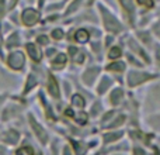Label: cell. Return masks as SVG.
I'll return each instance as SVG.
<instances>
[{"instance_id":"obj_1","label":"cell","mask_w":160,"mask_h":155,"mask_svg":"<svg viewBox=\"0 0 160 155\" xmlns=\"http://www.w3.org/2000/svg\"><path fill=\"white\" fill-rule=\"evenodd\" d=\"M101 13H102V17H104V25L108 31H111V33H119V31L122 30V27L118 23V20H117L114 16H111L105 8L101 7Z\"/></svg>"},{"instance_id":"obj_2","label":"cell","mask_w":160,"mask_h":155,"mask_svg":"<svg viewBox=\"0 0 160 155\" xmlns=\"http://www.w3.org/2000/svg\"><path fill=\"white\" fill-rule=\"evenodd\" d=\"M7 62H8V67H10V68L18 71V69H21V68L24 67L25 59H24V55H22V52H20V51H16V52H11L10 55H8Z\"/></svg>"},{"instance_id":"obj_3","label":"cell","mask_w":160,"mask_h":155,"mask_svg":"<svg viewBox=\"0 0 160 155\" xmlns=\"http://www.w3.org/2000/svg\"><path fill=\"white\" fill-rule=\"evenodd\" d=\"M39 20V13L37 10H32V8H25L22 11V23L25 25H34L37 24Z\"/></svg>"},{"instance_id":"obj_4","label":"cell","mask_w":160,"mask_h":155,"mask_svg":"<svg viewBox=\"0 0 160 155\" xmlns=\"http://www.w3.org/2000/svg\"><path fill=\"white\" fill-rule=\"evenodd\" d=\"M150 78H153V76L149 75V73L131 72L129 75H128V85H129V86H136V85H139V83L145 82V80L150 79Z\"/></svg>"},{"instance_id":"obj_5","label":"cell","mask_w":160,"mask_h":155,"mask_svg":"<svg viewBox=\"0 0 160 155\" xmlns=\"http://www.w3.org/2000/svg\"><path fill=\"white\" fill-rule=\"evenodd\" d=\"M30 124H31V127H32V131L35 133V136L38 137L39 141H41L42 144L48 142V134H47V131H45L44 128H42L41 126H39L38 123H37L35 120L32 119V117H30Z\"/></svg>"},{"instance_id":"obj_6","label":"cell","mask_w":160,"mask_h":155,"mask_svg":"<svg viewBox=\"0 0 160 155\" xmlns=\"http://www.w3.org/2000/svg\"><path fill=\"white\" fill-rule=\"evenodd\" d=\"M27 51H28V54H30V56H31V59H32V61H35V62L41 61L42 52L39 51V48L37 47L35 44H28L27 45Z\"/></svg>"},{"instance_id":"obj_7","label":"cell","mask_w":160,"mask_h":155,"mask_svg":"<svg viewBox=\"0 0 160 155\" xmlns=\"http://www.w3.org/2000/svg\"><path fill=\"white\" fill-rule=\"evenodd\" d=\"M98 72H100L98 68H90V69L86 71L84 75H83V80H84L86 85H91L94 82V79H96V76L98 75Z\"/></svg>"},{"instance_id":"obj_8","label":"cell","mask_w":160,"mask_h":155,"mask_svg":"<svg viewBox=\"0 0 160 155\" xmlns=\"http://www.w3.org/2000/svg\"><path fill=\"white\" fill-rule=\"evenodd\" d=\"M69 52H70V55H72V58H73V62H76V64H82V62L84 61V54H83L82 51H79L78 48L70 47Z\"/></svg>"},{"instance_id":"obj_9","label":"cell","mask_w":160,"mask_h":155,"mask_svg":"<svg viewBox=\"0 0 160 155\" xmlns=\"http://www.w3.org/2000/svg\"><path fill=\"white\" fill-rule=\"evenodd\" d=\"M49 92H51V94H52L55 99H58V97H59V86H58V82H56V79L52 75L49 76Z\"/></svg>"},{"instance_id":"obj_10","label":"cell","mask_w":160,"mask_h":155,"mask_svg":"<svg viewBox=\"0 0 160 155\" xmlns=\"http://www.w3.org/2000/svg\"><path fill=\"white\" fill-rule=\"evenodd\" d=\"M65 64H66V55H65V54H59V55L53 59L52 67L56 68V69H59V68H62Z\"/></svg>"},{"instance_id":"obj_11","label":"cell","mask_w":160,"mask_h":155,"mask_svg":"<svg viewBox=\"0 0 160 155\" xmlns=\"http://www.w3.org/2000/svg\"><path fill=\"white\" fill-rule=\"evenodd\" d=\"M18 138H20V136L16 130H10L6 134V141H7L8 144H16V142L18 141Z\"/></svg>"},{"instance_id":"obj_12","label":"cell","mask_w":160,"mask_h":155,"mask_svg":"<svg viewBox=\"0 0 160 155\" xmlns=\"http://www.w3.org/2000/svg\"><path fill=\"white\" fill-rule=\"evenodd\" d=\"M75 38H76V41H79V42H87L88 41V33L86 30H78L76 31V34H75Z\"/></svg>"},{"instance_id":"obj_13","label":"cell","mask_w":160,"mask_h":155,"mask_svg":"<svg viewBox=\"0 0 160 155\" xmlns=\"http://www.w3.org/2000/svg\"><path fill=\"white\" fill-rule=\"evenodd\" d=\"M122 89H115V90L111 93V103L112 104H118L119 102H121V99H122Z\"/></svg>"},{"instance_id":"obj_14","label":"cell","mask_w":160,"mask_h":155,"mask_svg":"<svg viewBox=\"0 0 160 155\" xmlns=\"http://www.w3.org/2000/svg\"><path fill=\"white\" fill-rule=\"evenodd\" d=\"M72 104L75 106V107H79V109L84 107V99H83L80 94H75V96L72 97Z\"/></svg>"},{"instance_id":"obj_15","label":"cell","mask_w":160,"mask_h":155,"mask_svg":"<svg viewBox=\"0 0 160 155\" xmlns=\"http://www.w3.org/2000/svg\"><path fill=\"white\" fill-rule=\"evenodd\" d=\"M129 45H131V48H132V50H135V51H136V54H138V55H141L142 58L145 59V61H149V58H148V55L143 52V50H142L141 47H138V45H136L133 41H129Z\"/></svg>"},{"instance_id":"obj_16","label":"cell","mask_w":160,"mask_h":155,"mask_svg":"<svg viewBox=\"0 0 160 155\" xmlns=\"http://www.w3.org/2000/svg\"><path fill=\"white\" fill-rule=\"evenodd\" d=\"M119 2H121L122 7H124L125 10L128 11V13H129V14H132V13H133L135 7H133V2H132V0H119Z\"/></svg>"},{"instance_id":"obj_17","label":"cell","mask_w":160,"mask_h":155,"mask_svg":"<svg viewBox=\"0 0 160 155\" xmlns=\"http://www.w3.org/2000/svg\"><path fill=\"white\" fill-rule=\"evenodd\" d=\"M20 44V40H18V34L14 33L13 35L8 37V41H7V47L11 48V47H17Z\"/></svg>"},{"instance_id":"obj_18","label":"cell","mask_w":160,"mask_h":155,"mask_svg":"<svg viewBox=\"0 0 160 155\" xmlns=\"http://www.w3.org/2000/svg\"><path fill=\"white\" fill-rule=\"evenodd\" d=\"M72 142H73V148H75L76 155H84L86 154V147L82 144V142H78V141H72Z\"/></svg>"},{"instance_id":"obj_19","label":"cell","mask_w":160,"mask_h":155,"mask_svg":"<svg viewBox=\"0 0 160 155\" xmlns=\"http://www.w3.org/2000/svg\"><path fill=\"white\" fill-rule=\"evenodd\" d=\"M122 137V133L119 131V133H111V134H105L104 136V141L105 142H111V141H115V140L121 138Z\"/></svg>"},{"instance_id":"obj_20","label":"cell","mask_w":160,"mask_h":155,"mask_svg":"<svg viewBox=\"0 0 160 155\" xmlns=\"http://www.w3.org/2000/svg\"><path fill=\"white\" fill-rule=\"evenodd\" d=\"M107 69L108 71H118V72H121V71L125 69V65H124V62H114V64L108 65Z\"/></svg>"},{"instance_id":"obj_21","label":"cell","mask_w":160,"mask_h":155,"mask_svg":"<svg viewBox=\"0 0 160 155\" xmlns=\"http://www.w3.org/2000/svg\"><path fill=\"white\" fill-rule=\"evenodd\" d=\"M111 85V80L108 79V78H104V79L101 80V83H100V86H98V93L101 94V93H104L105 90L108 89V86Z\"/></svg>"},{"instance_id":"obj_22","label":"cell","mask_w":160,"mask_h":155,"mask_svg":"<svg viewBox=\"0 0 160 155\" xmlns=\"http://www.w3.org/2000/svg\"><path fill=\"white\" fill-rule=\"evenodd\" d=\"M35 83H37V79H35V76L34 75H30L28 76V80H27V85H25V93H27V92H30L31 89L34 88V86H35Z\"/></svg>"},{"instance_id":"obj_23","label":"cell","mask_w":160,"mask_h":155,"mask_svg":"<svg viewBox=\"0 0 160 155\" xmlns=\"http://www.w3.org/2000/svg\"><path fill=\"white\" fill-rule=\"evenodd\" d=\"M121 48H118V47H114V48H111V51L108 52V58H111V59H115V58H119L121 56Z\"/></svg>"},{"instance_id":"obj_24","label":"cell","mask_w":160,"mask_h":155,"mask_svg":"<svg viewBox=\"0 0 160 155\" xmlns=\"http://www.w3.org/2000/svg\"><path fill=\"white\" fill-rule=\"evenodd\" d=\"M124 120H125V116H118L115 119V121L114 123H110V124L107 126L108 128H114V127H118V126H121L122 123H124Z\"/></svg>"},{"instance_id":"obj_25","label":"cell","mask_w":160,"mask_h":155,"mask_svg":"<svg viewBox=\"0 0 160 155\" xmlns=\"http://www.w3.org/2000/svg\"><path fill=\"white\" fill-rule=\"evenodd\" d=\"M17 155H34V151L31 147H22L17 151Z\"/></svg>"},{"instance_id":"obj_26","label":"cell","mask_w":160,"mask_h":155,"mask_svg":"<svg viewBox=\"0 0 160 155\" xmlns=\"http://www.w3.org/2000/svg\"><path fill=\"white\" fill-rule=\"evenodd\" d=\"M80 3H82V0H75V2H73L72 4L69 6V8L66 10V13H65V14H70V13H73V11H75L76 8H78L79 6H80Z\"/></svg>"},{"instance_id":"obj_27","label":"cell","mask_w":160,"mask_h":155,"mask_svg":"<svg viewBox=\"0 0 160 155\" xmlns=\"http://www.w3.org/2000/svg\"><path fill=\"white\" fill-rule=\"evenodd\" d=\"M76 121H78L79 124H86V123H87V114L86 113L76 114Z\"/></svg>"},{"instance_id":"obj_28","label":"cell","mask_w":160,"mask_h":155,"mask_svg":"<svg viewBox=\"0 0 160 155\" xmlns=\"http://www.w3.org/2000/svg\"><path fill=\"white\" fill-rule=\"evenodd\" d=\"M52 38L53 40H61L63 38V31L61 30V28H56V30L52 31Z\"/></svg>"},{"instance_id":"obj_29","label":"cell","mask_w":160,"mask_h":155,"mask_svg":"<svg viewBox=\"0 0 160 155\" xmlns=\"http://www.w3.org/2000/svg\"><path fill=\"white\" fill-rule=\"evenodd\" d=\"M138 3L139 4H142V6H146V7H152L153 6L152 0H138Z\"/></svg>"},{"instance_id":"obj_30","label":"cell","mask_w":160,"mask_h":155,"mask_svg":"<svg viewBox=\"0 0 160 155\" xmlns=\"http://www.w3.org/2000/svg\"><path fill=\"white\" fill-rule=\"evenodd\" d=\"M38 42H39V44H42V45H47V44H48V37L39 35V37H38Z\"/></svg>"},{"instance_id":"obj_31","label":"cell","mask_w":160,"mask_h":155,"mask_svg":"<svg viewBox=\"0 0 160 155\" xmlns=\"http://www.w3.org/2000/svg\"><path fill=\"white\" fill-rule=\"evenodd\" d=\"M4 2H6V0H0V17H3V14H4V10H6Z\"/></svg>"},{"instance_id":"obj_32","label":"cell","mask_w":160,"mask_h":155,"mask_svg":"<svg viewBox=\"0 0 160 155\" xmlns=\"http://www.w3.org/2000/svg\"><path fill=\"white\" fill-rule=\"evenodd\" d=\"M98 110H100V103H96L94 107H93V114H97L98 113Z\"/></svg>"},{"instance_id":"obj_33","label":"cell","mask_w":160,"mask_h":155,"mask_svg":"<svg viewBox=\"0 0 160 155\" xmlns=\"http://www.w3.org/2000/svg\"><path fill=\"white\" fill-rule=\"evenodd\" d=\"M135 155H145V152L141 150V148H135Z\"/></svg>"},{"instance_id":"obj_34","label":"cell","mask_w":160,"mask_h":155,"mask_svg":"<svg viewBox=\"0 0 160 155\" xmlns=\"http://www.w3.org/2000/svg\"><path fill=\"white\" fill-rule=\"evenodd\" d=\"M63 155H70V148H69V147H65V150H63Z\"/></svg>"},{"instance_id":"obj_35","label":"cell","mask_w":160,"mask_h":155,"mask_svg":"<svg viewBox=\"0 0 160 155\" xmlns=\"http://www.w3.org/2000/svg\"><path fill=\"white\" fill-rule=\"evenodd\" d=\"M16 3H17V0H11L10 4H8V8H13L14 6H16Z\"/></svg>"},{"instance_id":"obj_36","label":"cell","mask_w":160,"mask_h":155,"mask_svg":"<svg viewBox=\"0 0 160 155\" xmlns=\"http://www.w3.org/2000/svg\"><path fill=\"white\" fill-rule=\"evenodd\" d=\"M53 52H55V50H48V51H47V55H48V56H51Z\"/></svg>"},{"instance_id":"obj_37","label":"cell","mask_w":160,"mask_h":155,"mask_svg":"<svg viewBox=\"0 0 160 155\" xmlns=\"http://www.w3.org/2000/svg\"><path fill=\"white\" fill-rule=\"evenodd\" d=\"M0 155H6V150H4V147H0Z\"/></svg>"},{"instance_id":"obj_38","label":"cell","mask_w":160,"mask_h":155,"mask_svg":"<svg viewBox=\"0 0 160 155\" xmlns=\"http://www.w3.org/2000/svg\"><path fill=\"white\" fill-rule=\"evenodd\" d=\"M65 113H66V116H73V111L70 110V109H69V110H66Z\"/></svg>"},{"instance_id":"obj_39","label":"cell","mask_w":160,"mask_h":155,"mask_svg":"<svg viewBox=\"0 0 160 155\" xmlns=\"http://www.w3.org/2000/svg\"><path fill=\"white\" fill-rule=\"evenodd\" d=\"M42 3H44V0H39V6L42 7Z\"/></svg>"},{"instance_id":"obj_40","label":"cell","mask_w":160,"mask_h":155,"mask_svg":"<svg viewBox=\"0 0 160 155\" xmlns=\"http://www.w3.org/2000/svg\"><path fill=\"white\" fill-rule=\"evenodd\" d=\"M35 155H42V154H41V152H37V154H35Z\"/></svg>"}]
</instances>
